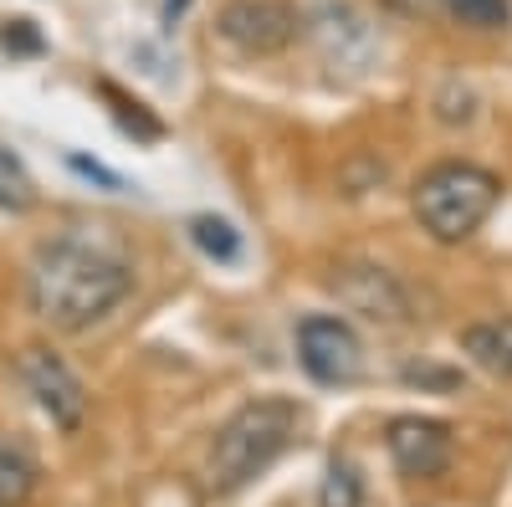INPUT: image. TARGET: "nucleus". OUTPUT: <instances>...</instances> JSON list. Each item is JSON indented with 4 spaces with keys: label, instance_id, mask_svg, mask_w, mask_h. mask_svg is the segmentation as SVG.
Segmentation results:
<instances>
[{
    "label": "nucleus",
    "instance_id": "12",
    "mask_svg": "<svg viewBox=\"0 0 512 507\" xmlns=\"http://www.w3.org/2000/svg\"><path fill=\"white\" fill-rule=\"evenodd\" d=\"M190 241L205 262H216V267H231L241 262V231L226 221V216H190Z\"/></svg>",
    "mask_w": 512,
    "mask_h": 507
},
{
    "label": "nucleus",
    "instance_id": "18",
    "mask_svg": "<svg viewBox=\"0 0 512 507\" xmlns=\"http://www.w3.org/2000/svg\"><path fill=\"white\" fill-rule=\"evenodd\" d=\"M0 41H6L11 57H41V52H47V41H41V31H36L31 21H6Z\"/></svg>",
    "mask_w": 512,
    "mask_h": 507
},
{
    "label": "nucleus",
    "instance_id": "14",
    "mask_svg": "<svg viewBox=\"0 0 512 507\" xmlns=\"http://www.w3.org/2000/svg\"><path fill=\"white\" fill-rule=\"evenodd\" d=\"M98 93L113 103V118H118V123H123V129L134 134V139H144V144L164 139V123H159V118H154V113H149L139 98H128V93L118 88V82H108V77H103V82H98Z\"/></svg>",
    "mask_w": 512,
    "mask_h": 507
},
{
    "label": "nucleus",
    "instance_id": "20",
    "mask_svg": "<svg viewBox=\"0 0 512 507\" xmlns=\"http://www.w3.org/2000/svg\"><path fill=\"white\" fill-rule=\"evenodd\" d=\"M185 11H190V0H164V26H175Z\"/></svg>",
    "mask_w": 512,
    "mask_h": 507
},
{
    "label": "nucleus",
    "instance_id": "1",
    "mask_svg": "<svg viewBox=\"0 0 512 507\" xmlns=\"http://www.w3.org/2000/svg\"><path fill=\"white\" fill-rule=\"evenodd\" d=\"M134 292V262L98 236H52L26 267V308L52 333H88Z\"/></svg>",
    "mask_w": 512,
    "mask_h": 507
},
{
    "label": "nucleus",
    "instance_id": "7",
    "mask_svg": "<svg viewBox=\"0 0 512 507\" xmlns=\"http://www.w3.org/2000/svg\"><path fill=\"white\" fill-rule=\"evenodd\" d=\"M384 446H390V461L400 467V477L410 482H436L446 477L451 467V426L446 420H431V415H395L384 426Z\"/></svg>",
    "mask_w": 512,
    "mask_h": 507
},
{
    "label": "nucleus",
    "instance_id": "4",
    "mask_svg": "<svg viewBox=\"0 0 512 507\" xmlns=\"http://www.w3.org/2000/svg\"><path fill=\"white\" fill-rule=\"evenodd\" d=\"M216 36L241 57H277L303 36V6H292V0H226L216 11Z\"/></svg>",
    "mask_w": 512,
    "mask_h": 507
},
{
    "label": "nucleus",
    "instance_id": "15",
    "mask_svg": "<svg viewBox=\"0 0 512 507\" xmlns=\"http://www.w3.org/2000/svg\"><path fill=\"white\" fill-rule=\"evenodd\" d=\"M318 507H364V477L354 472V461H344V456L328 461L323 487H318Z\"/></svg>",
    "mask_w": 512,
    "mask_h": 507
},
{
    "label": "nucleus",
    "instance_id": "13",
    "mask_svg": "<svg viewBox=\"0 0 512 507\" xmlns=\"http://www.w3.org/2000/svg\"><path fill=\"white\" fill-rule=\"evenodd\" d=\"M41 190L31 180V169L26 159L11 149V144H0V210H11V216H26V210H36Z\"/></svg>",
    "mask_w": 512,
    "mask_h": 507
},
{
    "label": "nucleus",
    "instance_id": "8",
    "mask_svg": "<svg viewBox=\"0 0 512 507\" xmlns=\"http://www.w3.org/2000/svg\"><path fill=\"white\" fill-rule=\"evenodd\" d=\"M328 287L338 292V303H344L349 313H359V318H369V323H410L405 287L384 272V267L344 262V267H333Z\"/></svg>",
    "mask_w": 512,
    "mask_h": 507
},
{
    "label": "nucleus",
    "instance_id": "17",
    "mask_svg": "<svg viewBox=\"0 0 512 507\" xmlns=\"http://www.w3.org/2000/svg\"><path fill=\"white\" fill-rule=\"evenodd\" d=\"M67 169H72V175H82V180H88V185H103V190H113V195H123L128 190V180L123 175H113V169L108 164H98V159H88V154H67Z\"/></svg>",
    "mask_w": 512,
    "mask_h": 507
},
{
    "label": "nucleus",
    "instance_id": "19",
    "mask_svg": "<svg viewBox=\"0 0 512 507\" xmlns=\"http://www.w3.org/2000/svg\"><path fill=\"white\" fill-rule=\"evenodd\" d=\"M384 6H390L395 16H420V11H431L436 0H384Z\"/></svg>",
    "mask_w": 512,
    "mask_h": 507
},
{
    "label": "nucleus",
    "instance_id": "3",
    "mask_svg": "<svg viewBox=\"0 0 512 507\" xmlns=\"http://www.w3.org/2000/svg\"><path fill=\"white\" fill-rule=\"evenodd\" d=\"M497 200H502V180L492 169L466 164V159H446L436 169H425L410 190V210H415L420 231L441 246L477 236L482 221L497 210Z\"/></svg>",
    "mask_w": 512,
    "mask_h": 507
},
{
    "label": "nucleus",
    "instance_id": "2",
    "mask_svg": "<svg viewBox=\"0 0 512 507\" xmlns=\"http://www.w3.org/2000/svg\"><path fill=\"white\" fill-rule=\"evenodd\" d=\"M297 426H303V405L287 400V395L246 400L236 415H226L221 431L210 436V456H205L210 492L231 497V492L251 487L262 472H272L277 461L292 451Z\"/></svg>",
    "mask_w": 512,
    "mask_h": 507
},
{
    "label": "nucleus",
    "instance_id": "6",
    "mask_svg": "<svg viewBox=\"0 0 512 507\" xmlns=\"http://www.w3.org/2000/svg\"><path fill=\"white\" fill-rule=\"evenodd\" d=\"M16 374H21V385L26 395L41 405V415L52 420L57 431H82V415H88V390H82V379L67 369V359L57 349H21L16 354Z\"/></svg>",
    "mask_w": 512,
    "mask_h": 507
},
{
    "label": "nucleus",
    "instance_id": "10",
    "mask_svg": "<svg viewBox=\"0 0 512 507\" xmlns=\"http://www.w3.org/2000/svg\"><path fill=\"white\" fill-rule=\"evenodd\" d=\"M456 344L477 369H487L497 379H512V318H487V323L461 328Z\"/></svg>",
    "mask_w": 512,
    "mask_h": 507
},
{
    "label": "nucleus",
    "instance_id": "5",
    "mask_svg": "<svg viewBox=\"0 0 512 507\" xmlns=\"http://www.w3.org/2000/svg\"><path fill=\"white\" fill-rule=\"evenodd\" d=\"M297 364L308 369V379H318L328 390L359 385L364 379V338L338 313H308L297 323Z\"/></svg>",
    "mask_w": 512,
    "mask_h": 507
},
{
    "label": "nucleus",
    "instance_id": "11",
    "mask_svg": "<svg viewBox=\"0 0 512 507\" xmlns=\"http://www.w3.org/2000/svg\"><path fill=\"white\" fill-rule=\"evenodd\" d=\"M36 482H41L36 456L21 441L0 436V507H26L36 497Z\"/></svg>",
    "mask_w": 512,
    "mask_h": 507
},
{
    "label": "nucleus",
    "instance_id": "16",
    "mask_svg": "<svg viewBox=\"0 0 512 507\" xmlns=\"http://www.w3.org/2000/svg\"><path fill=\"white\" fill-rule=\"evenodd\" d=\"M436 6L472 31H507L512 21V0H436Z\"/></svg>",
    "mask_w": 512,
    "mask_h": 507
},
{
    "label": "nucleus",
    "instance_id": "9",
    "mask_svg": "<svg viewBox=\"0 0 512 507\" xmlns=\"http://www.w3.org/2000/svg\"><path fill=\"white\" fill-rule=\"evenodd\" d=\"M303 31L318 41L333 67H359L374 52V31L354 0H313L303 11Z\"/></svg>",
    "mask_w": 512,
    "mask_h": 507
}]
</instances>
